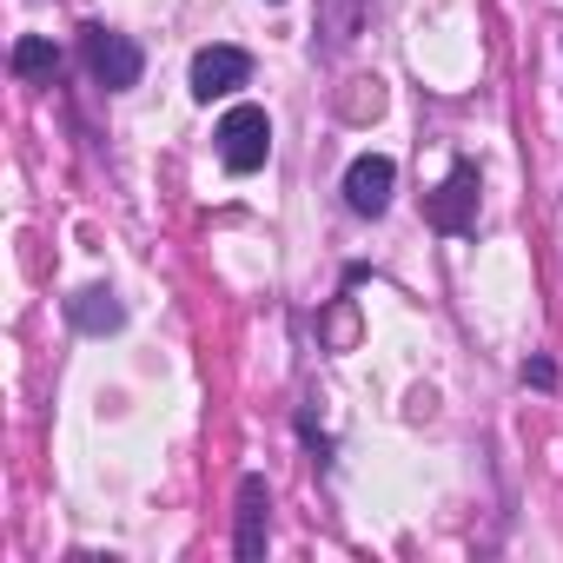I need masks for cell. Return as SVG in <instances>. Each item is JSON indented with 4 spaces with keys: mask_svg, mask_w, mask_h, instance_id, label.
<instances>
[{
    "mask_svg": "<svg viewBox=\"0 0 563 563\" xmlns=\"http://www.w3.org/2000/svg\"><path fill=\"white\" fill-rule=\"evenodd\" d=\"M219 159L232 173H258L272 159V120H265V107H232L219 120Z\"/></svg>",
    "mask_w": 563,
    "mask_h": 563,
    "instance_id": "obj_1",
    "label": "cell"
},
{
    "mask_svg": "<svg viewBox=\"0 0 563 563\" xmlns=\"http://www.w3.org/2000/svg\"><path fill=\"white\" fill-rule=\"evenodd\" d=\"M54 67H60L54 41H41V34H21V41H14V74H21V80H47Z\"/></svg>",
    "mask_w": 563,
    "mask_h": 563,
    "instance_id": "obj_9",
    "label": "cell"
},
{
    "mask_svg": "<svg viewBox=\"0 0 563 563\" xmlns=\"http://www.w3.org/2000/svg\"><path fill=\"white\" fill-rule=\"evenodd\" d=\"M424 219H431L438 232H451V239H464V232L477 225V166H471V159H457L451 179L424 199Z\"/></svg>",
    "mask_w": 563,
    "mask_h": 563,
    "instance_id": "obj_3",
    "label": "cell"
},
{
    "mask_svg": "<svg viewBox=\"0 0 563 563\" xmlns=\"http://www.w3.org/2000/svg\"><path fill=\"white\" fill-rule=\"evenodd\" d=\"M325 339H332L339 352H352V345H358V306H352V299H339V306L325 312Z\"/></svg>",
    "mask_w": 563,
    "mask_h": 563,
    "instance_id": "obj_10",
    "label": "cell"
},
{
    "mask_svg": "<svg viewBox=\"0 0 563 563\" xmlns=\"http://www.w3.org/2000/svg\"><path fill=\"white\" fill-rule=\"evenodd\" d=\"M252 80V60L239 54V47H206L199 60H192V93L199 100H225V93H239Z\"/></svg>",
    "mask_w": 563,
    "mask_h": 563,
    "instance_id": "obj_4",
    "label": "cell"
},
{
    "mask_svg": "<svg viewBox=\"0 0 563 563\" xmlns=\"http://www.w3.org/2000/svg\"><path fill=\"white\" fill-rule=\"evenodd\" d=\"M391 179H398V166H391L385 153H365V159H352V173H345V199H352V212L378 219V212L391 206Z\"/></svg>",
    "mask_w": 563,
    "mask_h": 563,
    "instance_id": "obj_5",
    "label": "cell"
},
{
    "mask_svg": "<svg viewBox=\"0 0 563 563\" xmlns=\"http://www.w3.org/2000/svg\"><path fill=\"white\" fill-rule=\"evenodd\" d=\"M265 523H272V490H265V477H239V556H245V563L265 556Z\"/></svg>",
    "mask_w": 563,
    "mask_h": 563,
    "instance_id": "obj_6",
    "label": "cell"
},
{
    "mask_svg": "<svg viewBox=\"0 0 563 563\" xmlns=\"http://www.w3.org/2000/svg\"><path fill=\"white\" fill-rule=\"evenodd\" d=\"M523 385L550 391V385H556V365H550V358H530V365H523Z\"/></svg>",
    "mask_w": 563,
    "mask_h": 563,
    "instance_id": "obj_11",
    "label": "cell"
},
{
    "mask_svg": "<svg viewBox=\"0 0 563 563\" xmlns=\"http://www.w3.org/2000/svg\"><path fill=\"white\" fill-rule=\"evenodd\" d=\"M67 312H74V325H80V332H120V325H126V312H120V299H113L107 286L80 292V299H74Z\"/></svg>",
    "mask_w": 563,
    "mask_h": 563,
    "instance_id": "obj_7",
    "label": "cell"
},
{
    "mask_svg": "<svg viewBox=\"0 0 563 563\" xmlns=\"http://www.w3.org/2000/svg\"><path fill=\"white\" fill-rule=\"evenodd\" d=\"M80 54H87V67H93V80L107 87V93H126L133 80H140V47L126 41V34H113V27H87L80 34Z\"/></svg>",
    "mask_w": 563,
    "mask_h": 563,
    "instance_id": "obj_2",
    "label": "cell"
},
{
    "mask_svg": "<svg viewBox=\"0 0 563 563\" xmlns=\"http://www.w3.org/2000/svg\"><path fill=\"white\" fill-rule=\"evenodd\" d=\"M339 113H345L352 126H372V120L385 113V80H345V93H339Z\"/></svg>",
    "mask_w": 563,
    "mask_h": 563,
    "instance_id": "obj_8",
    "label": "cell"
}]
</instances>
